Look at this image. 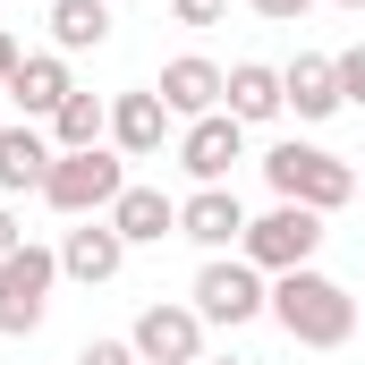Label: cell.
<instances>
[{
    "instance_id": "6da1fadb",
    "label": "cell",
    "mask_w": 365,
    "mask_h": 365,
    "mask_svg": "<svg viewBox=\"0 0 365 365\" xmlns=\"http://www.w3.org/2000/svg\"><path fill=\"white\" fill-rule=\"evenodd\" d=\"M272 323L297 340V349H349V340H357V297H349L331 272L297 264V272L272 280Z\"/></svg>"
},
{
    "instance_id": "7a4b0ae2",
    "label": "cell",
    "mask_w": 365,
    "mask_h": 365,
    "mask_svg": "<svg viewBox=\"0 0 365 365\" xmlns=\"http://www.w3.org/2000/svg\"><path fill=\"white\" fill-rule=\"evenodd\" d=\"M264 179H272L280 204H306V212H340L349 195H357V162H340V153H323V145H272L264 153Z\"/></svg>"
},
{
    "instance_id": "3957f363",
    "label": "cell",
    "mask_w": 365,
    "mask_h": 365,
    "mask_svg": "<svg viewBox=\"0 0 365 365\" xmlns=\"http://www.w3.org/2000/svg\"><path fill=\"white\" fill-rule=\"evenodd\" d=\"M119 187H128V153H119V145H93V153H60V162H51L43 204L68 212V221H93V212L119 204Z\"/></svg>"
},
{
    "instance_id": "277c9868",
    "label": "cell",
    "mask_w": 365,
    "mask_h": 365,
    "mask_svg": "<svg viewBox=\"0 0 365 365\" xmlns=\"http://www.w3.org/2000/svg\"><path fill=\"white\" fill-rule=\"evenodd\" d=\"M51 289H60V247H17L9 264H0V340H26V331H43V314H51Z\"/></svg>"
},
{
    "instance_id": "5b68a950",
    "label": "cell",
    "mask_w": 365,
    "mask_h": 365,
    "mask_svg": "<svg viewBox=\"0 0 365 365\" xmlns=\"http://www.w3.org/2000/svg\"><path fill=\"white\" fill-rule=\"evenodd\" d=\"M204 323H221V331H238V323H255V314H272V280L255 272L247 255H204V272H195V297H187Z\"/></svg>"
},
{
    "instance_id": "8992f818",
    "label": "cell",
    "mask_w": 365,
    "mask_h": 365,
    "mask_svg": "<svg viewBox=\"0 0 365 365\" xmlns=\"http://www.w3.org/2000/svg\"><path fill=\"white\" fill-rule=\"evenodd\" d=\"M314 247H323V212H306V204H272V212L247 221V238H238V255H247L264 280L314 264Z\"/></svg>"
},
{
    "instance_id": "52a82bcc",
    "label": "cell",
    "mask_w": 365,
    "mask_h": 365,
    "mask_svg": "<svg viewBox=\"0 0 365 365\" xmlns=\"http://www.w3.org/2000/svg\"><path fill=\"white\" fill-rule=\"evenodd\" d=\"M128 349H136L145 365H204V314L179 306V297H153V306L136 314Z\"/></svg>"
},
{
    "instance_id": "ba28073f",
    "label": "cell",
    "mask_w": 365,
    "mask_h": 365,
    "mask_svg": "<svg viewBox=\"0 0 365 365\" xmlns=\"http://www.w3.org/2000/svg\"><path fill=\"white\" fill-rule=\"evenodd\" d=\"M230 162H247V128H238L230 110L187 119V136H179V170H187V179H195V187H221Z\"/></svg>"
},
{
    "instance_id": "9c48e42d",
    "label": "cell",
    "mask_w": 365,
    "mask_h": 365,
    "mask_svg": "<svg viewBox=\"0 0 365 365\" xmlns=\"http://www.w3.org/2000/svg\"><path fill=\"white\" fill-rule=\"evenodd\" d=\"M110 145H119L128 162H153V153L170 145V110H162V93H153V86L110 93Z\"/></svg>"
},
{
    "instance_id": "30bf717a",
    "label": "cell",
    "mask_w": 365,
    "mask_h": 365,
    "mask_svg": "<svg viewBox=\"0 0 365 365\" xmlns=\"http://www.w3.org/2000/svg\"><path fill=\"white\" fill-rule=\"evenodd\" d=\"M119 264H128V238L93 212V221H77L68 238H60V280H86V289H102V280H119Z\"/></svg>"
},
{
    "instance_id": "8fae6325",
    "label": "cell",
    "mask_w": 365,
    "mask_h": 365,
    "mask_svg": "<svg viewBox=\"0 0 365 365\" xmlns=\"http://www.w3.org/2000/svg\"><path fill=\"white\" fill-rule=\"evenodd\" d=\"M179 238H195L204 255H230V247L247 238V204H238L230 187H195L179 204Z\"/></svg>"
},
{
    "instance_id": "7c38bea8",
    "label": "cell",
    "mask_w": 365,
    "mask_h": 365,
    "mask_svg": "<svg viewBox=\"0 0 365 365\" xmlns=\"http://www.w3.org/2000/svg\"><path fill=\"white\" fill-rule=\"evenodd\" d=\"M102 221H110L128 247H162V238H179V195H162V187H136V179H128V187H119V204H110Z\"/></svg>"
},
{
    "instance_id": "4fadbf2b",
    "label": "cell",
    "mask_w": 365,
    "mask_h": 365,
    "mask_svg": "<svg viewBox=\"0 0 365 365\" xmlns=\"http://www.w3.org/2000/svg\"><path fill=\"white\" fill-rule=\"evenodd\" d=\"M51 162H60V145H51V136H43L34 119L0 128V195H43Z\"/></svg>"
},
{
    "instance_id": "5bb4252c",
    "label": "cell",
    "mask_w": 365,
    "mask_h": 365,
    "mask_svg": "<svg viewBox=\"0 0 365 365\" xmlns=\"http://www.w3.org/2000/svg\"><path fill=\"white\" fill-rule=\"evenodd\" d=\"M221 86H230V68H212V60H195V51H187V60H170V68H162V110H170V119H212V110H221Z\"/></svg>"
},
{
    "instance_id": "9a60e30c",
    "label": "cell",
    "mask_w": 365,
    "mask_h": 365,
    "mask_svg": "<svg viewBox=\"0 0 365 365\" xmlns=\"http://www.w3.org/2000/svg\"><path fill=\"white\" fill-rule=\"evenodd\" d=\"M68 93H77V77H68V51H26V60H17V77H9V102H17L26 119H51Z\"/></svg>"
},
{
    "instance_id": "2e32d148",
    "label": "cell",
    "mask_w": 365,
    "mask_h": 365,
    "mask_svg": "<svg viewBox=\"0 0 365 365\" xmlns=\"http://www.w3.org/2000/svg\"><path fill=\"white\" fill-rule=\"evenodd\" d=\"M221 110H230L238 128H264V119H280V110H289L280 68H264V60H238V68H230V86H221Z\"/></svg>"
},
{
    "instance_id": "e0dca14e",
    "label": "cell",
    "mask_w": 365,
    "mask_h": 365,
    "mask_svg": "<svg viewBox=\"0 0 365 365\" xmlns=\"http://www.w3.org/2000/svg\"><path fill=\"white\" fill-rule=\"evenodd\" d=\"M280 93H289V110H297L306 128L340 110V77H331V60H323V51H297V60L280 68Z\"/></svg>"
},
{
    "instance_id": "ac0fdd59",
    "label": "cell",
    "mask_w": 365,
    "mask_h": 365,
    "mask_svg": "<svg viewBox=\"0 0 365 365\" xmlns=\"http://www.w3.org/2000/svg\"><path fill=\"white\" fill-rule=\"evenodd\" d=\"M102 136H110V102H102V93H68V102L51 110V145H60V153H93Z\"/></svg>"
},
{
    "instance_id": "d6986e66",
    "label": "cell",
    "mask_w": 365,
    "mask_h": 365,
    "mask_svg": "<svg viewBox=\"0 0 365 365\" xmlns=\"http://www.w3.org/2000/svg\"><path fill=\"white\" fill-rule=\"evenodd\" d=\"M51 43L60 51H102L110 43V9L102 0H51Z\"/></svg>"
},
{
    "instance_id": "ffe728a7",
    "label": "cell",
    "mask_w": 365,
    "mask_h": 365,
    "mask_svg": "<svg viewBox=\"0 0 365 365\" xmlns=\"http://www.w3.org/2000/svg\"><path fill=\"white\" fill-rule=\"evenodd\" d=\"M331 77H340V102H357V110H365V43L331 60Z\"/></svg>"
},
{
    "instance_id": "44dd1931",
    "label": "cell",
    "mask_w": 365,
    "mask_h": 365,
    "mask_svg": "<svg viewBox=\"0 0 365 365\" xmlns=\"http://www.w3.org/2000/svg\"><path fill=\"white\" fill-rule=\"evenodd\" d=\"M77 365H145V357H136L128 340H86V349H77Z\"/></svg>"
},
{
    "instance_id": "7402d4cb",
    "label": "cell",
    "mask_w": 365,
    "mask_h": 365,
    "mask_svg": "<svg viewBox=\"0 0 365 365\" xmlns=\"http://www.w3.org/2000/svg\"><path fill=\"white\" fill-rule=\"evenodd\" d=\"M170 17H179V26H221L230 0H170Z\"/></svg>"
},
{
    "instance_id": "603a6c76",
    "label": "cell",
    "mask_w": 365,
    "mask_h": 365,
    "mask_svg": "<svg viewBox=\"0 0 365 365\" xmlns=\"http://www.w3.org/2000/svg\"><path fill=\"white\" fill-rule=\"evenodd\" d=\"M247 9H255V17H272V26H297L314 0H247Z\"/></svg>"
},
{
    "instance_id": "cb8c5ba5",
    "label": "cell",
    "mask_w": 365,
    "mask_h": 365,
    "mask_svg": "<svg viewBox=\"0 0 365 365\" xmlns=\"http://www.w3.org/2000/svg\"><path fill=\"white\" fill-rule=\"evenodd\" d=\"M17 247H26V230H17V212H9V204H0V264H9V255H17Z\"/></svg>"
},
{
    "instance_id": "d4e9b609",
    "label": "cell",
    "mask_w": 365,
    "mask_h": 365,
    "mask_svg": "<svg viewBox=\"0 0 365 365\" xmlns=\"http://www.w3.org/2000/svg\"><path fill=\"white\" fill-rule=\"evenodd\" d=\"M17 60H26V51H17V34L0 26V93H9V77H17Z\"/></svg>"
},
{
    "instance_id": "484cf974",
    "label": "cell",
    "mask_w": 365,
    "mask_h": 365,
    "mask_svg": "<svg viewBox=\"0 0 365 365\" xmlns=\"http://www.w3.org/2000/svg\"><path fill=\"white\" fill-rule=\"evenodd\" d=\"M204 365H247V357H204Z\"/></svg>"
},
{
    "instance_id": "4316f807",
    "label": "cell",
    "mask_w": 365,
    "mask_h": 365,
    "mask_svg": "<svg viewBox=\"0 0 365 365\" xmlns=\"http://www.w3.org/2000/svg\"><path fill=\"white\" fill-rule=\"evenodd\" d=\"M340 9H365V0H340Z\"/></svg>"
},
{
    "instance_id": "83f0119b",
    "label": "cell",
    "mask_w": 365,
    "mask_h": 365,
    "mask_svg": "<svg viewBox=\"0 0 365 365\" xmlns=\"http://www.w3.org/2000/svg\"><path fill=\"white\" fill-rule=\"evenodd\" d=\"M357 187H365V170H357Z\"/></svg>"
}]
</instances>
